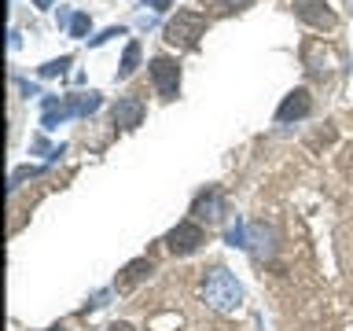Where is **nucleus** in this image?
Wrapping results in <instances>:
<instances>
[{
  "label": "nucleus",
  "mask_w": 353,
  "mask_h": 331,
  "mask_svg": "<svg viewBox=\"0 0 353 331\" xmlns=\"http://www.w3.org/2000/svg\"><path fill=\"white\" fill-rule=\"evenodd\" d=\"M199 298H203V305L214 309V313H236L243 305V287L236 283V276L228 269L214 265L210 272L203 269V291H199Z\"/></svg>",
  "instance_id": "obj_1"
},
{
  "label": "nucleus",
  "mask_w": 353,
  "mask_h": 331,
  "mask_svg": "<svg viewBox=\"0 0 353 331\" xmlns=\"http://www.w3.org/2000/svg\"><path fill=\"white\" fill-rule=\"evenodd\" d=\"M203 33H206V15H199V11H176V19L165 26V41L176 44V48H195Z\"/></svg>",
  "instance_id": "obj_2"
},
{
  "label": "nucleus",
  "mask_w": 353,
  "mask_h": 331,
  "mask_svg": "<svg viewBox=\"0 0 353 331\" xmlns=\"http://www.w3.org/2000/svg\"><path fill=\"white\" fill-rule=\"evenodd\" d=\"M294 15L305 22V26H313V30H335V11L327 8V0H294Z\"/></svg>",
  "instance_id": "obj_3"
},
{
  "label": "nucleus",
  "mask_w": 353,
  "mask_h": 331,
  "mask_svg": "<svg viewBox=\"0 0 353 331\" xmlns=\"http://www.w3.org/2000/svg\"><path fill=\"white\" fill-rule=\"evenodd\" d=\"M206 243V232L195 225V221H181L170 236H165V247H170L173 254H192V250H199Z\"/></svg>",
  "instance_id": "obj_4"
},
{
  "label": "nucleus",
  "mask_w": 353,
  "mask_h": 331,
  "mask_svg": "<svg viewBox=\"0 0 353 331\" xmlns=\"http://www.w3.org/2000/svg\"><path fill=\"white\" fill-rule=\"evenodd\" d=\"M151 77H154V88H159L162 99H173L176 96V85H181V66L165 55H154L151 59Z\"/></svg>",
  "instance_id": "obj_5"
},
{
  "label": "nucleus",
  "mask_w": 353,
  "mask_h": 331,
  "mask_svg": "<svg viewBox=\"0 0 353 331\" xmlns=\"http://www.w3.org/2000/svg\"><path fill=\"white\" fill-rule=\"evenodd\" d=\"M309 110H313V96H309V88H294V92H287V99L280 103V110H276V121L305 118Z\"/></svg>",
  "instance_id": "obj_6"
},
{
  "label": "nucleus",
  "mask_w": 353,
  "mask_h": 331,
  "mask_svg": "<svg viewBox=\"0 0 353 331\" xmlns=\"http://www.w3.org/2000/svg\"><path fill=\"white\" fill-rule=\"evenodd\" d=\"M140 118H143V99H140V96H125V99H118V107H114V121H118L121 129L140 126Z\"/></svg>",
  "instance_id": "obj_7"
},
{
  "label": "nucleus",
  "mask_w": 353,
  "mask_h": 331,
  "mask_svg": "<svg viewBox=\"0 0 353 331\" xmlns=\"http://www.w3.org/2000/svg\"><path fill=\"white\" fill-rule=\"evenodd\" d=\"M151 269H154V265H151L148 258H140V261H132V265H125V272H121V280H118V287H121V291H129L132 283H140L143 276H151Z\"/></svg>",
  "instance_id": "obj_8"
},
{
  "label": "nucleus",
  "mask_w": 353,
  "mask_h": 331,
  "mask_svg": "<svg viewBox=\"0 0 353 331\" xmlns=\"http://www.w3.org/2000/svg\"><path fill=\"white\" fill-rule=\"evenodd\" d=\"M195 217H206V221H221V195L210 192V195H199V203L192 210Z\"/></svg>",
  "instance_id": "obj_9"
},
{
  "label": "nucleus",
  "mask_w": 353,
  "mask_h": 331,
  "mask_svg": "<svg viewBox=\"0 0 353 331\" xmlns=\"http://www.w3.org/2000/svg\"><path fill=\"white\" fill-rule=\"evenodd\" d=\"M137 63H140V44L132 41L129 48H125V55H121V66H118V77H129L132 70H137Z\"/></svg>",
  "instance_id": "obj_10"
},
{
  "label": "nucleus",
  "mask_w": 353,
  "mask_h": 331,
  "mask_svg": "<svg viewBox=\"0 0 353 331\" xmlns=\"http://www.w3.org/2000/svg\"><path fill=\"white\" fill-rule=\"evenodd\" d=\"M206 8H214V11H236V8H247L250 0H203Z\"/></svg>",
  "instance_id": "obj_11"
},
{
  "label": "nucleus",
  "mask_w": 353,
  "mask_h": 331,
  "mask_svg": "<svg viewBox=\"0 0 353 331\" xmlns=\"http://www.w3.org/2000/svg\"><path fill=\"white\" fill-rule=\"evenodd\" d=\"M85 30H88V15H74V22H70V37H81Z\"/></svg>",
  "instance_id": "obj_12"
},
{
  "label": "nucleus",
  "mask_w": 353,
  "mask_h": 331,
  "mask_svg": "<svg viewBox=\"0 0 353 331\" xmlns=\"http://www.w3.org/2000/svg\"><path fill=\"white\" fill-rule=\"evenodd\" d=\"M66 63H70V59H59V63H48V66H44V70H41V74H59V70H63V66H66Z\"/></svg>",
  "instance_id": "obj_13"
},
{
  "label": "nucleus",
  "mask_w": 353,
  "mask_h": 331,
  "mask_svg": "<svg viewBox=\"0 0 353 331\" xmlns=\"http://www.w3.org/2000/svg\"><path fill=\"white\" fill-rule=\"evenodd\" d=\"M107 331H137V328H132V324H125V320H118V324H110Z\"/></svg>",
  "instance_id": "obj_14"
},
{
  "label": "nucleus",
  "mask_w": 353,
  "mask_h": 331,
  "mask_svg": "<svg viewBox=\"0 0 353 331\" xmlns=\"http://www.w3.org/2000/svg\"><path fill=\"white\" fill-rule=\"evenodd\" d=\"M143 4H154L159 11H165V8H170V0H143Z\"/></svg>",
  "instance_id": "obj_15"
},
{
  "label": "nucleus",
  "mask_w": 353,
  "mask_h": 331,
  "mask_svg": "<svg viewBox=\"0 0 353 331\" xmlns=\"http://www.w3.org/2000/svg\"><path fill=\"white\" fill-rule=\"evenodd\" d=\"M55 331H63V328H55Z\"/></svg>",
  "instance_id": "obj_16"
}]
</instances>
